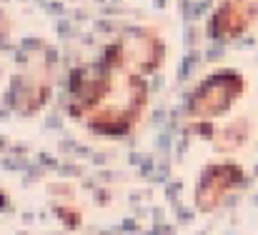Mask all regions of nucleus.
Returning a JSON list of instances; mask_svg holds the SVG:
<instances>
[{"label":"nucleus","instance_id":"1","mask_svg":"<svg viewBox=\"0 0 258 235\" xmlns=\"http://www.w3.org/2000/svg\"><path fill=\"white\" fill-rule=\"evenodd\" d=\"M148 90L138 73H128L118 48L103 65L76 70L71 80V113L100 135H125L146 108Z\"/></svg>","mask_w":258,"mask_h":235},{"label":"nucleus","instance_id":"2","mask_svg":"<svg viewBox=\"0 0 258 235\" xmlns=\"http://www.w3.org/2000/svg\"><path fill=\"white\" fill-rule=\"evenodd\" d=\"M241 93H243V78L238 73H231V70L216 73L196 88L188 103V113L193 118L211 120L216 115H223L241 98Z\"/></svg>","mask_w":258,"mask_h":235},{"label":"nucleus","instance_id":"3","mask_svg":"<svg viewBox=\"0 0 258 235\" xmlns=\"http://www.w3.org/2000/svg\"><path fill=\"white\" fill-rule=\"evenodd\" d=\"M241 183H243V170L238 165L221 163V165L206 168L201 180H198V188H196V205H198V210H203V213L213 210Z\"/></svg>","mask_w":258,"mask_h":235}]
</instances>
